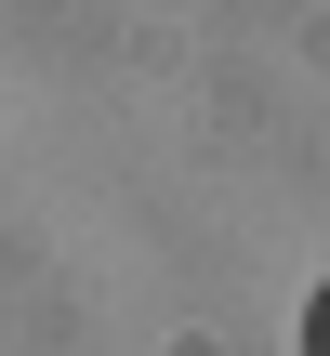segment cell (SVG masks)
<instances>
[{
    "label": "cell",
    "mask_w": 330,
    "mask_h": 356,
    "mask_svg": "<svg viewBox=\"0 0 330 356\" xmlns=\"http://www.w3.org/2000/svg\"><path fill=\"white\" fill-rule=\"evenodd\" d=\"M304 356H330V291H317V304H304Z\"/></svg>",
    "instance_id": "6da1fadb"
}]
</instances>
